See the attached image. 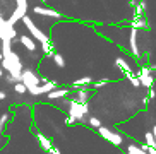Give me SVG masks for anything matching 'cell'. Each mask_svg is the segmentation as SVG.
<instances>
[{"label": "cell", "mask_w": 156, "mask_h": 154, "mask_svg": "<svg viewBox=\"0 0 156 154\" xmlns=\"http://www.w3.org/2000/svg\"><path fill=\"white\" fill-rule=\"evenodd\" d=\"M0 67L4 68L7 74H10V75L14 77L16 82H21L23 81V70H24V65L23 62H21V57H19V53H16L14 50L10 51L9 55H4L2 57V62H0Z\"/></svg>", "instance_id": "1"}, {"label": "cell", "mask_w": 156, "mask_h": 154, "mask_svg": "<svg viewBox=\"0 0 156 154\" xmlns=\"http://www.w3.org/2000/svg\"><path fill=\"white\" fill-rule=\"evenodd\" d=\"M64 104H69V115L77 118V122H87V113H89V104L79 103L76 98H64Z\"/></svg>", "instance_id": "2"}, {"label": "cell", "mask_w": 156, "mask_h": 154, "mask_svg": "<svg viewBox=\"0 0 156 154\" xmlns=\"http://www.w3.org/2000/svg\"><path fill=\"white\" fill-rule=\"evenodd\" d=\"M23 24L26 26V29L29 31V36H33L36 41H40V43H45V41H50V38L46 36L45 33L40 29V27L36 26V24L31 21V17H28V16H24L23 17Z\"/></svg>", "instance_id": "3"}, {"label": "cell", "mask_w": 156, "mask_h": 154, "mask_svg": "<svg viewBox=\"0 0 156 154\" xmlns=\"http://www.w3.org/2000/svg\"><path fill=\"white\" fill-rule=\"evenodd\" d=\"M98 134H100L105 141H108V142H112L113 145H117V147H120V145L124 144V137L120 135L119 132H113V130H110V128H106V127H103L101 125L100 128H98Z\"/></svg>", "instance_id": "4"}, {"label": "cell", "mask_w": 156, "mask_h": 154, "mask_svg": "<svg viewBox=\"0 0 156 154\" xmlns=\"http://www.w3.org/2000/svg\"><path fill=\"white\" fill-rule=\"evenodd\" d=\"M40 81H41V77L38 75L33 68H24V70H23V81H21V82L28 87V91L33 89V87L40 86Z\"/></svg>", "instance_id": "5"}, {"label": "cell", "mask_w": 156, "mask_h": 154, "mask_svg": "<svg viewBox=\"0 0 156 154\" xmlns=\"http://www.w3.org/2000/svg\"><path fill=\"white\" fill-rule=\"evenodd\" d=\"M136 74H137L139 81H141V86L151 89L153 84H154V77H153V72L149 70V65H141Z\"/></svg>", "instance_id": "6"}, {"label": "cell", "mask_w": 156, "mask_h": 154, "mask_svg": "<svg viewBox=\"0 0 156 154\" xmlns=\"http://www.w3.org/2000/svg\"><path fill=\"white\" fill-rule=\"evenodd\" d=\"M16 40H19L16 26H12V24H9L5 21L0 26V41H12V43H16Z\"/></svg>", "instance_id": "7"}, {"label": "cell", "mask_w": 156, "mask_h": 154, "mask_svg": "<svg viewBox=\"0 0 156 154\" xmlns=\"http://www.w3.org/2000/svg\"><path fill=\"white\" fill-rule=\"evenodd\" d=\"M129 46H130V53L136 58H141V50H139V43H137V29L130 27V34H129Z\"/></svg>", "instance_id": "8"}, {"label": "cell", "mask_w": 156, "mask_h": 154, "mask_svg": "<svg viewBox=\"0 0 156 154\" xmlns=\"http://www.w3.org/2000/svg\"><path fill=\"white\" fill-rule=\"evenodd\" d=\"M33 12L38 14V16H46V17H55V19H62V14L55 9H48V7H41V5H36L33 7Z\"/></svg>", "instance_id": "9"}, {"label": "cell", "mask_w": 156, "mask_h": 154, "mask_svg": "<svg viewBox=\"0 0 156 154\" xmlns=\"http://www.w3.org/2000/svg\"><path fill=\"white\" fill-rule=\"evenodd\" d=\"M19 43L29 51V53H34L36 51V40L33 36H28V34H23V36H19Z\"/></svg>", "instance_id": "10"}, {"label": "cell", "mask_w": 156, "mask_h": 154, "mask_svg": "<svg viewBox=\"0 0 156 154\" xmlns=\"http://www.w3.org/2000/svg\"><path fill=\"white\" fill-rule=\"evenodd\" d=\"M69 94H70L69 87H57V89H53L51 93H48L46 98L50 101H55V100H64V98H67Z\"/></svg>", "instance_id": "11"}, {"label": "cell", "mask_w": 156, "mask_h": 154, "mask_svg": "<svg viewBox=\"0 0 156 154\" xmlns=\"http://www.w3.org/2000/svg\"><path fill=\"white\" fill-rule=\"evenodd\" d=\"M34 137H36V141H38V144H40V147H41L45 152H48V151L53 147V142H51L50 139L45 135V134H41V132H34Z\"/></svg>", "instance_id": "12"}, {"label": "cell", "mask_w": 156, "mask_h": 154, "mask_svg": "<svg viewBox=\"0 0 156 154\" xmlns=\"http://www.w3.org/2000/svg\"><path fill=\"white\" fill-rule=\"evenodd\" d=\"M91 93L93 91L89 89V86L87 87H79V89L76 91V96H74V98H76L79 103H87L89 98H91Z\"/></svg>", "instance_id": "13"}, {"label": "cell", "mask_w": 156, "mask_h": 154, "mask_svg": "<svg viewBox=\"0 0 156 154\" xmlns=\"http://www.w3.org/2000/svg\"><path fill=\"white\" fill-rule=\"evenodd\" d=\"M130 27H132V29H147V27H149V23L146 21V17L134 16V19L130 21Z\"/></svg>", "instance_id": "14"}, {"label": "cell", "mask_w": 156, "mask_h": 154, "mask_svg": "<svg viewBox=\"0 0 156 154\" xmlns=\"http://www.w3.org/2000/svg\"><path fill=\"white\" fill-rule=\"evenodd\" d=\"M58 87V82L57 81H46V82H43L41 86H40V96H43V94H48V93H51L53 89H57Z\"/></svg>", "instance_id": "15"}, {"label": "cell", "mask_w": 156, "mask_h": 154, "mask_svg": "<svg viewBox=\"0 0 156 154\" xmlns=\"http://www.w3.org/2000/svg\"><path fill=\"white\" fill-rule=\"evenodd\" d=\"M93 77H89V75H86V77H81V79H77V81H74L72 82V89H79V87H87V86H91L93 84Z\"/></svg>", "instance_id": "16"}, {"label": "cell", "mask_w": 156, "mask_h": 154, "mask_svg": "<svg viewBox=\"0 0 156 154\" xmlns=\"http://www.w3.org/2000/svg\"><path fill=\"white\" fill-rule=\"evenodd\" d=\"M41 53L45 55V57H53V55L57 53L55 45H53L51 41H45V43H41Z\"/></svg>", "instance_id": "17"}, {"label": "cell", "mask_w": 156, "mask_h": 154, "mask_svg": "<svg viewBox=\"0 0 156 154\" xmlns=\"http://www.w3.org/2000/svg\"><path fill=\"white\" fill-rule=\"evenodd\" d=\"M124 77L130 82V84H132L134 87H141V81H139L137 74L134 72V70H127V72H124Z\"/></svg>", "instance_id": "18"}, {"label": "cell", "mask_w": 156, "mask_h": 154, "mask_svg": "<svg viewBox=\"0 0 156 154\" xmlns=\"http://www.w3.org/2000/svg\"><path fill=\"white\" fill-rule=\"evenodd\" d=\"M144 14H146V0H137V4L134 7V16L144 17Z\"/></svg>", "instance_id": "19"}, {"label": "cell", "mask_w": 156, "mask_h": 154, "mask_svg": "<svg viewBox=\"0 0 156 154\" xmlns=\"http://www.w3.org/2000/svg\"><path fill=\"white\" fill-rule=\"evenodd\" d=\"M115 67L119 68V70H120L122 74H124V72H127V70H132V68L129 67V64L125 62L124 58H122V57H119V58H115Z\"/></svg>", "instance_id": "20"}, {"label": "cell", "mask_w": 156, "mask_h": 154, "mask_svg": "<svg viewBox=\"0 0 156 154\" xmlns=\"http://www.w3.org/2000/svg\"><path fill=\"white\" fill-rule=\"evenodd\" d=\"M125 154H147V152H144V151L141 149V145H139V144H129Z\"/></svg>", "instance_id": "21"}, {"label": "cell", "mask_w": 156, "mask_h": 154, "mask_svg": "<svg viewBox=\"0 0 156 154\" xmlns=\"http://www.w3.org/2000/svg\"><path fill=\"white\" fill-rule=\"evenodd\" d=\"M144 144L149 145V147H156V142H154V135H153L151 130H147L144 134Z\"/></svg>", "instance_id": "22"}, {"label": "cell", "mask_w": 156, "mask_h": 154, "mask_svg": "<svg viewBox=\"0 0 156 154\" xmlns=\"http://www.w3.org/2000/svg\"><path fill=\"white\" fill-rule=\"evenodd\" d=\"M51 60L55 62V65L58 68H64L65 67V58H64V55H60V53H55L53 57H51Z\"/></svg>", "instance_id": "23"}, {"label": "cell", "mask_w": 156, "mask_h": 154, "mask_svg": "<svg viewBox=\"0 0 156 154\" xmlns=\"http://www.w3.org/2000/svg\"><path fill=\"white\" fill-rule=\"evenodd\" d=\"M14 93L17 96H23V94H26V93H28V87L24 86L23 82H16V84H14Z\"/></svg>", "instance_id": "24"}, {"label": "cell", "mask_w": 156, "mask_h": 154, "mask_svg": "<svg viewBox=\"0 0 156 154\" xmlns=\"http://www.w3.org/2000/svg\"><path fill=\"white\" fill-rule=\"evenodd\" d=\"M9 120H10V113H4L2 117H0V137H2V134H4V128H5V125H7Z\"/></svg>", "instance_id": "25"}, {"label": "cell", "mask_w": 156, "mask_h": 154, "mask_svg": "<svg viewBox=\"0 0 156 154\" xmlns=\"http://www.w3.org/2000/svg\"><path fill=\"white\" fill-rule=\"evenodd\" d=\"M87 123H89V127L96 128V130L101 127V120H100V118H96V117H87Z\"/></svg>", "instance_id": "26"}, {"label": "cell", "mask_w": 156, "mask_h": 154, "mask_svg": "<svg viewBox=\"0 0 156 154\" xmlns=\"http://www.w3.org/2000/svg\"><path fill=\"white\" fill-rule=\"evenodd\" d=\"M16 7L24 12H28V0H16Z\"/></svg>", "instance_id": "27"}, {"label": "cell", "mask_w": 156, "mask_h": 154, "mask_svg": "<svg viewBox=\"0 0 156 154\" xmlns=\"http://www.w3.org/2000/svg\"><path fill=\"white\" fill-rule=\"evenodd\" d=\"M108 82H110V79H98V81H94V82H93V87H94V89H98V87L106 86Z\"/></svg>", "instance_id": "28"}, {"label": "cell", "mask_w": 156, "mask_h": 154, "mask_svg": "<svg viewBox=\"0 0 156 154\" xmlns=\"http://www.w3.org/2000/svg\"><path fill=\"white\" fill-rule=\"evenodd\" d=\"M76 123H77V118L72 117V115H67V118H65V125L70 127V125H76Z\"/></svg>", "instance_id": "29"}, {"label": "cell", "mask_w": 156, "mask_h": 154, "mask_svg": "<svg viewBox=\"0 0 156 154\" xmlns=\"http://www.w3.org/2000/svg\"><path fill=\"white\" fill-rule=\"evenodd\" d=\"M4 79H5V82H7V84H12V86H14V84H16L14 77L10 75V74H4Z\"/></svg>", "instance_id": "30"}, {"label": "cell", "mask_w": 156, "mask_h": 154, "mask_svg": "<svg viewBox=\"0 0 156 154\" xmlns=\"http://www.w3.org/2000/svg\"><path fill=\"white\" fill-rule=\"evenodd\" d=\"M48 154H62V151H60L58 147H57V145H53V147H51V149L48 151Z\"/></svg>", "instance_id": "31"}, {"label": "cell", "mask_w": 156, "mask_h": 154, "mask_svg": "<svg viewBox=\"0 0 156 154\" xmlns=\"http://www.w3.org/2000/svg\"><path fill=\"white\" fill-rule=\"evenodd\" d=\"M147 98H149V100H154V98H156V91L153 89V87L149 89V93H147Z\"/></svg>", "instance_id": "32"}, {"label": "cell", "mask_w": 156, "mask_h": 154, "mask_svg": "<svg viewBox=\"0 0 156 154\" xmlns=\"http://www.w3.org/2000/svg\"><path fill=\"white\" fill-rule=\"evenodd\" d=\"M5 98H7V94H5V91H0V101H4Z\"/></svg>", "instance_id": "33"}, {"label": "cell", "mask_w": 156, "mask_h": 154, "mask_svg": "<svg viewBox=\"0 0 156 154\" xmlns=\"http://www.w3.org/2000/svg\"><path fill=\"white\" fill-rule=\"evenodd\" d=\"M5 21H7V19H5V17H4V16H2V14H0V26H2V24H4V23H5Z\"/></svg>", "instance_id": "34"}, {"label": "cell", "mask_w": 156, "mask_h": 154, "mask_svg": "<svg viewBox=\"0 0 156 154\" xmlns=\"http://www.w3.org/2000/svg\"><path fill=\"white\" fill-rule=\"evenodd\" d=\"M153 135H154V142H156V125L153 127Z\"/></svg>", "instance_id": "35"}, {"label": "cell", "mask_w": 156, "mask_h": 154, "mask_svg": "<svg viewBox=\"0 0 156 154\" xmlns=\"http://www.w3.org/2000/svg\"><path fill=\"white\" fill-rule=\"evenodd\" d=\"M0 77H4V68L0 67Z\"/></svg>", "instance_id": "36"}, {"label": "cell", "mask_w": 156, "mask_h": 154, "mask_svg": "<svg viewBox=\"0 0 156 154\" xmlns=\"http://www.w3.org/2000/svg\"><path fill=\"white\" fill-rule=\"evenodd\" d=\"M0 62H2V53H0Z\"/></svg>", "instance_id": "37"}, {"label": "cell", "mask_w": 156, "mask_h": 154, "mask_svg": "<svg viewBox=\"0 0 156 154\" xmlns=\"http://www.w3.org/2000/svg\"><path fill=\"white\" fill-rule=\"evenodd\" d=\"M41 2H43V4H45V2H46V0H41Z\"/></svg>", "instance_id": "38"}]
</instances>
